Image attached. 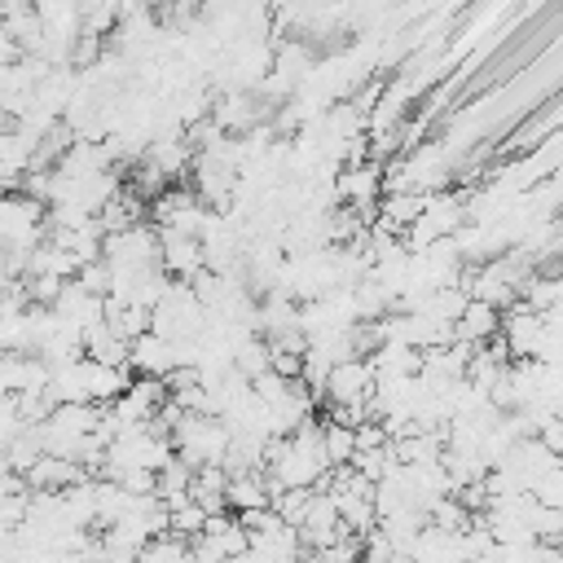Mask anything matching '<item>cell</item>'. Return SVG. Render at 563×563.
Returning a JSON list of instances; mask_svg holds the SVG:
<instances>
[{
    "label": "cell",
    "mask_w": 563,
    "mask_h": 563,
    "mask_svg": "<svg viewBox=\"0 0 563 563\" xmlns=\"http://www.w3.org/2000/svg\"><path fill=\"white\" fill-rule=\"evenodd\" d=\"M207 330V303L198 299V290L189 282H172L167 295L154 303L150 312V334L167 339V343H194Z\"/></svg>",
    "instance_id": "cell-1"
}]
</instances>
